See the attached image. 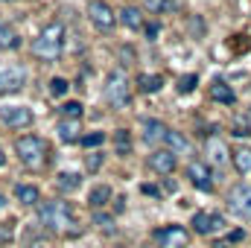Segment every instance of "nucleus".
Here are the masks:
<instances>
[{"label": "nucleus", "instance_id": "24", "mask_svg": "<svg viewBox=\"0 0 251 248\" xmlns=\"http://www.w3.org/2000/svg\"><path fill=\"white\" fill-rule=\"evenodd\" d=\"M114 152L117 155H128L131 152V134H128V128H120L114 134Z\"/></svg>", "mask_w": 251, "mask_h": 248}, {"label": "nucleus", "instance_id": "21", "mask_svg": "<svg viewBox=\"0 0 251 248\" xmlns=\"http://www.w3.org/2000/svg\"><path fill=\"white\" fill-rule=\"evenodd\" d=\"M164 140H167V146H170L176 155H178V152H190V143H187V137H184L181 131H173V128H170Z\"/></svg>", "mask_w": 251, "mask_h": 248}, {"label": "nucleus", "instance_id": "28", "mask_svg": "<svg viewBox=\"0 0 251 248\" xmlns=\"http://www.w3.org/2000/svg\"><path fill=\"white\" fill-rule=\"evenodd\" d=\"M82 143H85L88 149H97V146H102V143H105V134H102V131H91V134H85V137H82Z\"/></svg>", "mask_w": 251, "mask_h": 248}, {"label": "nucleus", "instance_id": "25", "mask_svg": "<svg viewBox=\"0 0 251 248\" xmlns=\"http://www.w3.org/2000/svg\"><path fill=\"white\" fill-rule=\"evenodd\" d=\"M56 184H59V190H62V193H73V190H76V187L82 184V178H79V175H76V173H62V175H59V181H56Z\"/></svg>", "mask_w": 251, "mask_h": 248}, {"label": "nucleus", "instance_id": "23", "mask_svg": "<svg viewBox=\"0 0 251 248\" xmlns=\"http://www.w3.org/2000/svg\"><path fill=\"white\" fill-rule=\"evenodd\" d=\"M120 21H123L128 29H140L143 26V18H140V12L134 6H126L123 12H120Z\"/></svg>", "mask_w": 251, "mask_h": 248}, {"label": "nucleus", "instance_id": "2", "mask_svg": "<svg viewBox=\"0 0 251 248\" xmlns=\"http://www.w3.org/2000/svg\"><path fill=\"white\" fill-rule=\"evenodd\" d=\"M15 152H18V158H21V164H24L26 170H44L50 149H47V143H44L41 137L26 134V137H21V140L15 143Z\"/></svg>", "mask_w": 251, "mask_h": 248}, {"label": "nucleus", "instance_id": "1", "mask_svg": "<svg viewBox=\"0 0 251 248\" xmlns=\"http://www.w3.org/2000/svg\"><path fill=\"white\" fill-rule=\"evenodd\" d=\"M62 41H64V26L62 24H50L32 41V56L41 59V62H56L62 56Z\"/></svg>", "mask_w": 251, "mask_h": 248}, {"label": "nucleus", "instance_id": "26", "mask_svg": "<svg viewBox=\"0 0 251 248\" xmlns=\"http://www.w3.org/2000/svg\"><path fill=\"white\" fill-rule=\"evenodd\" d=\"M140 3H143V9H149L155 15H161V12H167L173 6V0H140Z\"/></svg>", "mask_w": 251, "mask_h": 248}, {"label": "nucleus", "instance_id": "8", "mask_svg": "<svg viewBox=\"0 0 251 248\" xmlns=\"http://www.w3.org/2000/svg\"><path fill=\"white\" fill-rule=\"evenodd\" d=\"M155 240H158L161 248H187L190 234L184 228H178V225H167V228L155 231Z\"/></svg>", "mask_w": 251, "mask_h": 248}, {"label": "nucleus", "instance_id": "32", "mask_svg": "<svg viewBox=\"0 0 251 248\" xmlns=\"http://www.w3.org/2000/svg\"><path fill=\"white\" fill-rule=\"evenodd\" d=\"M146 35L155 38V35H158V24H149V26H146Z\"/></svg>", "mask_w": 251, "mask_h": 248}, {"label": "nucleus", "instance_id": "29", "mask_svg": "<svg viewBox=\"0 0 251 248\" xmlns=\"http://www.w3.org/2000/svg\"><path fill=\"white\" fill-rule=\"evenodd\" d=\"M67 88H70V85H67V79H62V76H56V79L50 82V91H53L56 97H64V94H67Z\"/></svg>", "mask_w": 251, "mask_h": 248}, {"label": "nucleus", "instance_id": "6", "mask_svg": "<svg viewBox=\"0 0 251 248\" xmlns=\"http://www.w3.org/2000/svg\"><path fill=\"white\" fill-rule=\"evenodd\" d=\"M228 207H231V213H237V216H243V219H251V184L231 187V193H228Z\"/></svg>", "mask_w": 251, "mask_h": 248}, {"label": "nucleus", "instance_id": "22", "mask_svg": "<svg viewBox=\"0 0 251 248\" xmlns=\"http://www.w3.org/2000/svg\"><path fill=\"white\" fill-rule=\"evenodd\" d=\"M59 137H62L64 143H76V140H79V123H76V120L59 123Z\"/></svg>", "mask_w": 251, "mask_h": 248}, {"label": "nucleus", "instance_id": "11", "mask_svg": "<svg viewBox=\"0 0 251 248\" xmlns=\"http://www.w3.org/2000/svg\"><path fill=\"white\" fill-rule=\"evenodd\" d=\"M24 85H26V73L21 67L0 70V94H18Z\"/></svg>", "mask_w": 251, "mask_h": 248}, {"label": "nucleus", "instance_id": "19", "mask_svg": "<svg viewBox=\"0 0 251 248\" xmlns=\"http://www.w3.org/2000/svg\"><path fill=\"white\" fill-rule=\"evenodd\" d=\"M18 44H21L18 32H15L9 24H3V21H0V50H15Z\"/></svg>", "mask_w": 251, "mask_h": 248}, {"label": "nucleus", "instance_id": "9", "mask_svg": "<svg viewBox=\"0 0 251 248\" xmlns=\"http://www.w3.org/2000/svg\"><path fill=\"white\" fill-rule=\"evenodd\" d=\"M176 152L173 149H155L152 155H149V170L152 173H158V175H170V173H176Z\"/></svg>", "mask_w": 251, "mask_h": 248}, {"label": "nucleus", "instance_id": "5", "mask_svg": "<svg viewBox=\"0 0 251 248\" xmlns=\"http://www.w3.org/2000/svg\"><path fill=\"white\" fill-rule=\"evenodd\" d=\"M88 15H91V24H94L97 29H102V32L114 29L117 15H114V9H111L105 0H91V3H88Z\"/></svg>", "mask_w": 251, "mask_h": 248}, {"label": "nucleus", "instance_id": "12", "mask_svg": "<svg viewBox=\"0 0 251 248\" xmlns=\"http://www.w3.org/2000/svg\"><path fill=\"white\" fill-rule=\"evenodd\" d=\"M187 178L193 181V187H199V190H204V193H210V190H213L210 170H207V164H201V161H193V164L187 167Z\"/></svg>", "mask_w": 251, "mask_h": 248}, {"label": "nucleus", "instance_id": "14", "mask_svg": "<svg viewBox=\"0 0 251 248\" xmlns=\"http://www.w3.org/2000/svg\"><path fill=\"white\" fill-rule=\"evenodd\" d=\"M167 131H170V128L161 123V120H146V123H143V140H146V143H158V140L167 137Z\"/></svg>", "mask_w": 251, "mask_h": 248}, {"label": "nucleus", "instance_id": "31", "mask_svg": "<svg viewBox=\"0 0 251 248\" xmlns=\"http://www.w3.org/2000/svg\"><path fill=\"white\" fill-rule=\"evenodd\" d=\"M100 167H102V155H100V152H94V155L88 158V170H91V173H97Z\"/></svg>", "mask_w": 251, "mask_h": 248}, {"label": "nucleus", "instance_id": "27", "mask_svg": "<svg viewBox=\"0 0 251 248\" xmlns=\"http://www.w3.org/2000/svg\"><path fill=\"white\" fill-rule=\"evenodd\" d=\"M62 114H64V117H70V120H79V117H82V102H76V99L64 102V105H62Z\"/></svg>", "mask_w": 251, "mask_h": 248}, {"label": "nucleus", "instance_id": "7", "mask_svg": "<svg viewBox=\"0 0 251 248\" xmlns=\"http://www.w3.org/2000/svg\"><path fill=\"white\" fill-rule=\"evenodd\" d=\"M193 231L196 234H201V237H210V234H216V231H222L225 228V219L219 216V213H207V210H199L196 216H193Z\"/></svg>", "mask_w": 251, "mask_h": 248}, {"label": "nucleus", "instance_id": "10", "mask_svg": "<svg viewBox=\"0 0 251 248\" xmlns=\"http://www.w3.org/2000/svg\"><path fill=\"white\" fill-rule=\"evenodd\" d=\"M0 120L9 125V128H26V125H32L35 117H32V111L24 108V105H9V108H3Z\"/></svg>", "mask_w": 251, "mask_h": 248}, {"label": "nucleus", "instance_id": "13", "mask_svg": "<svg viewBox=\"0 0 251 248\" xmlns=\"http://www.w3.org/2000/svg\"><path fill=\"white\" fill-rule=\"evenodd\" d=\"M207 161L210 164H216V167H222V164H228V158H231V152H228V146L219 140V137H207Z\"/></svg>", "mask_w": 251, "mask_h": 248}, {"label": "nucleus", "instance_id": "35", "mask_svg": "<svg viewBox=\"0 0 251 248\" xmlns=\"http://www.w3.org/2000/svg\"><path fill=\"white\" fill-rule=\"evenodd\" d=\"M32 248H41V246H32Z\"/></svg>", "mask_w": 251, "mask_h": 248}, {"label": "nucleus", "instance_id": "17", "mask_svg": "<svg viewBox=\"0 0 251 248\" xmlns=\"http://www.w3.org/2000/svg\"><path fill=\"white\" fill-rule=\"evenodd\" d=\"M108 201H111V187H105V184H102V187H94V190H91V196H88V204H91L94 210L105 207Z\"/></svg>", "mask_w": 251, "mask_h": 248}, {"label": "nucleus", "instance_id": "30", "mask_svg": "<svg viewBox=\"0 0 251 248\" xmlns=\"http://www.w3.org/2000/svg\"><path fill=\"white\" fill-rule=\"evenodd\" d=\"M196 82H199V79H196L193 73H190V76H181V79H178V91H181V94H190V91L196 88Z\"/></svg>", "mask_w": 251, "mask_h": 248}, {"label": "nucleus", "instance_id": "15", "mask_svg": "<svg viewBox=\"0 0 251 248\" xmlns=\"http://www.w3.org/2000/svg\"><path fill=\"white\" fill-rule=\"evenodd\" d=\"M15 198H18L21 204L32 207V204H38V201H41V193H38V187H32V184H18V187H15Z\"/></svg>", "mask_w": 251, "mask_h": 248}, {"label": "nucleus", "instance_id": "36", "mask_svg": "<svg viewBox=\"0 0 251 248\" xmlns=\"http://www.w3.org/2000/svg\"><path fill=\"white\" fill-rule=\"evenodd\" d=\"M6 3H12V0H6Z\"/></svg>", "mask_w": 251, "mask_h": 248}, {"label": "nucleus", "instance_id": "20", "mask_svg": "<svg viewBox=\"0 0 251 248\" xmlns=\"http://www.w3.org/2000/svg\"><path fill=\"white\" fill-rule=\"evenodd\" d=\"M231 158H234V167L246 175V173H251V149L249 146H240L237 152H231Z\"/></svg>", "mask_w": 251, "mask_h": 248}, {"label": "nucleus", "instance_id": "33", "mask_svg": "<svg viewBox=\"0 0 251 248\" xmlns=\"http://www.w3.org/2000/svg\"><path fill=\"white\" fill-rule=\"evenodd\" d=\"M3 164H6V155H3V149H0V167H3Z\"/></svg>", "mask_w": 251, "mask_h": 248}, {"label": "nucleus", "instance_id": "16", "mask_svg": "<svg viewBox=\"0 0 251 248\" xmlns=\"http://www.w3.org/2000/svg\"><path fill=\"white\" fill-rule=\"evenodd\" d=\"M210 97L216 99V102H222V105H231L237 97H234V91H231V85H225V82H213L210 85Z\"/></svg>", "mask_w": 251, "mask_h": 248}, {"label": "nucleus", "instance_id": "18", "mask_svg": "<svg viewBox=\"0 0 251 248\" xmlns=\"http://www.w3.org/2000/svg\"><path fill=\"white\" fill-rule=\"evenodd\" d=\"M161 85H164V79H161L158 73H143V76H137V88H140L143 94H155V91H161Z\"/></svg>", "mask_w": 251, "mask_h": 248}, {"label": "nucleus", "instance_id": "34", "mask_svg": "<svg viewBox=\"0 0 251 248\" xmlns=\"http://www.w3.org/2000/svg\"><path fill=\"white\" fill-rule=\"evenodd\" d=\"M3 204H6V198H3V196H0V207H3Z\"/></svg>", "mask_w": 251, "mask_h": 248}, {"label": "nucleus", "instance_id": "4", "mask_svg": "<svg viewBox=\"0 0 251 248\" xmlns=\"http://www.w3.org/2000/svg\"><path fill=\"white\" fill-rule=\"evenodd\" d=\"M105 99L114 108H126L131 102V88H128V79H126L123 73H111L108 76V82H105Z\"/></svg>", "mask_w": 251, "mask_h": 248}, {"label": "nucleus", "instance_id": "3", "mask_svg": "<svg viewBox=\"0 0 251 248\" xmlns=\"http://www.w3.org/2000/svg\"><path fill=\"white\" fill-rule=\"evenodd\" d=\"M38 219H41V225L50 228V231H70V228L76 225L73 210H70L67 201H47V204L38 210Z\"/></svg>", "mask_w": 251, "mask_h": 248}]
</instances>
